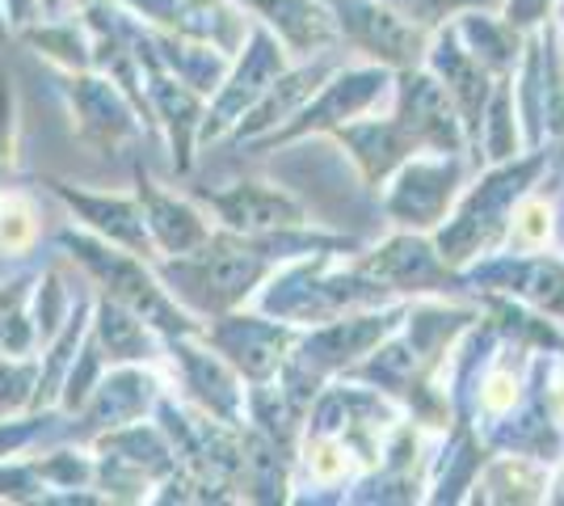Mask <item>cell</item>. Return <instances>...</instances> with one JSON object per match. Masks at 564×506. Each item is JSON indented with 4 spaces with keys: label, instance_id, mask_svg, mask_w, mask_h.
Here are the masks:
<instances>
[{
    "label": "cell",
    "instance_id": "1",
    "mask_svg": "<svg viewBox=\"0 0 564 506\" xmlns=\"http://www.w3.org/2000/svg\"><path fill=\"white\" fill-rule=\"evenodd\" d=\"M265 270H270V254L253 237H245V241L212 237L194 254H177V262L161 266V274L173 283V291H182V300L203 309V313L236 309L265 279Z\"/></svg>",
    "mask_w": 564,
    "mask_h": 506
},
{
    "label": "cell",
    "instance_id": "2",
    "mask_svg": "<svg viewBox=\"0 0 564 506\" xmlns=\"http://www.w3.org/2000/svg\"><path fill=\"white\" fill-rule=\"evenodd\" d=\"M59 245H64L89 274H94L110 300H118L122 309H131L140 321L156 325V330H165L169 337L198 334L194 316L169 300L165 288H161V283L148 274V266L140 262V254H131V249H122V245L101 241V237L72 233V228L68 233H59Z\"/></svg>",
    "mask_w": 564,
    "mask_h": 506
},
{
    "label": "cell",
    "instance_id": "3",
    "mask_svg": "<svg viewBox=\"0 0 564 506\" xmlns=\"http://www.w3.org/2000/svg\"><path fill=\"white\" fill-rule=\"evenodd\" d=\"M203 198L219 212V219L232 233H245V237H261V233H279V228L304 224V207L291 194L261 186V182H236L232 191H212Z\"/></svg>",
    "mask_w": 564,
    "mask_h": 506
},
{
    "label": "cell",
    "instance_id": "4",
    "mask_svg": "<svg viewBox=\"0 0 564 506\" xmlns=\"http://www.w3.org/2000/svg\"><path fill=\"white\" fill-rule=\"evenodd\" d=\"M51 191L68 203L76 216L94 228L101 241L122 245L140 258H152L156 245L148 237V224H143L140 198H118V194H89V191H72L68 182H51Z\"/></svg>",
    "mask_w": 564,
    "mask_h": 506
},
{
    "label": "cell",
    "instance_id": "5",
    "mask_svg": "<svg viewBox=\"0 0 564 506\" xmlns=\"http://www.w3.org/2000/svg\"><path fill=\"white\" fill-rule=\"evenodd\" d=\"M140 207H143V224H148V237L156 249L165 254H194L198 245L212 241V228L207 219L189 207L186 198H169L161 194L148 177L140 173Z\"/></svg>",
    "mask_w": 564,
    "mask_h": 506
},
{
    "label": "cell",
    "instance_id": "6",
    "mask_svg": "<svg viewBox=\"0 0 564 506\" xmlns=\"http://www.w3.org/2000/svg\"><path fill=\"white\" fill-rule=\"evenodd\" d=\"M341 9V30L350 34V43H358L371 55H383V60H397V64H409L417 60V47H422V34L400 25L392 13H383L371 0H333Z\"/></svg>",
    "mask_w": 564,
    "mask_h": 506
},
{
    "label": "cell",
    "instance_id": "7",
    "mask_svg": "<svg viewBox=\"0 0 564 506\" xmlns=\"http://www.w3.org/2000/svg\"><path fill=\"white\" fill-rule=\"evenodd\" d=\"M215 342L224 355H232L236 367H245L253 380L270 376L282 363V346H286V330L261 321V316H228V325L215 330Z\"/></svg>",
    "mask_w": 564,
    "mask_h": 506
},
{
    "label": "cell",
    "instance_id": "8",
    "mask_svg": "<svg viewBox=\"0 0 564 506\" xmlns=\"http://www.w3.org/2000/svg\"><path fill=\"white\" fill-rule=\"evenodd\" d=\"M451 182H455V165L438 161V165H413L404 173V186L392 198V212L404 224H434V216H443L451 198Z\"/></svg>",
    "mask_w": 564,
    "mask_h": 506
},
{
    "label": "cell",
    "instance_id": "9",
    "mask_svg": "<svg viewBox=\"0 0 564 506\" xmlns=\"http://www.w3.org/2000/svg\"><path fill=\"white\" fill-rule=\"evenodd\" d=\"M253 4H258L270 22L279 25V34L295 51L325 47L333 39L329 13H325L316 0H253Z\"/></svg>",
    "mask_w": 564,
    "mask_h": 506
},
{
    "label": "cell",
    "instance_id": "10",
    "mask_svg": "<svg viewBox=\"0 0 564 506\" xmlns=\"http://www.w3.org/2000/svg\"><path fill=\"white\" fill-rule=\"evenodd\" d=\"M97 346H106L110 355L106 359L115 363H131V359H148L152 351H148V321L131 313V309H122L118 300H101V309H97Z\"/></svg>",
    "mask_w": 564,
    "mask_h": 506
},
{
    "label": "cell",
    "instance_id": "11",
    "mask_svg": "<svg viewBox=\"0 0 564 506\" xmlns=\"http://www.w3.org/2000/svg\"><path fill=\"white\" fill-rule=\"evenodd\" d=\"M451 55L443 60L438 55V64H443V76H447V97L451 106H459L464 115H468V127L471 131H480V110H485V68H480V60L471 55V51H459V47H447Z\"/></svg>",
    "mask_w": 564,
    "mask_h": 506
},
{
    "label": "cell",
    "instance_id": "12",
    "mask_svg": "<svg viewBox=\"0 0 564 506\" xmlns=\"http://www.w3.org/2000/svg\"><path fill=\"white\" fill-rule=\"evenodd\" d=\"M143 388H152V380H143L140 372H110V380H101V385L89 392V397H94V413H89V418H97L101 427H122V422H131L135 410L148 401Z\"/></svg>",
    "mask_w": 564,
    "mask_h": 506
},
{
    "label": "cell",
    "instance_id": "13",
    "mask_svg": "<svg viewBox=\"0 0 564 506\" xmlns=\"http://www.w3.org/2000/svg\"><path fill=\"white\" fill-rule=\"evenodd\" d=\"M25 39L34 43V47H43L51 60H59V64H68V68H85L89 64V43H80V34H76V25H47V30H25Z\"/></svg>",
    "mask_w": 564,
    "mask_h": 506
},
{
    "label": "cell",
    "instance_id": "14",
    "mask_svg": "<svg viewBox=\"0 0 564 506\" xmlns=\"http://www.w3.org/2000/svg\"><path fill=\"white\" fill-rule=\"evenodd\" d=\"M34 363L0 359V410H22L34 401Z\"/></svg>",
    "mask_w": 564,
    "mask_h": 506
},
{
    "label": "cell",
    "instance_id": "15",
    "mask_svg": "<svg viewBox=\"0 0 564 506\" xmlns=\"http://www.w3.org/2000/svg\"><path fill=\"white\" fill-rule=\"evenodd\" d=\"M518 224H514V233H518V241H527V245H535L540 237H547V203H540V198H531L522 212H518Z\"/></svg>",
    "mask_w": 564,
    "mask_h": 506
},
{
    "label": "cell",
    "instance_id": "16",
    "mask_svg": "<svg viewBox=\"0 0 564 506\" xmlns=\"http://www.w3.org/2000/svg\"><path fill=\"white\" fill-rule=\"evenodd\" d=\"M388 4L400 9V13H409V22L430 25L438 22V18H447L451 4H468V0H388Z\"/></svg>",
    "mask_w": 564,
    "mask_h": 506
},
{
    "label": "cell",
    "instance_id": "17",
    "mask_svg": "<svg viewBox=\"0 0 564 506\" xmlns=\"http://www.w3.org/2000/svg\"><path fill=\"white\" fill-rule=\"evenodd\" d=\"M4 34H9V30H4V18H0V39H4Z\"/></svg>",
    "mask_w": 564,
    "mask_h": 506
}]
</instances>
